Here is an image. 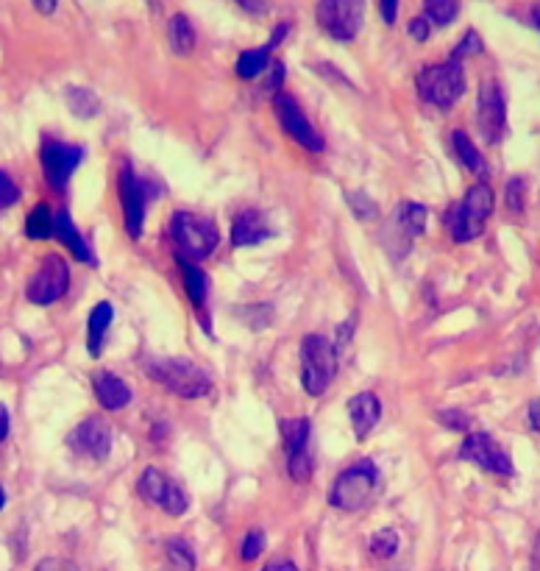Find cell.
<instances>
[{
	"label": "cell",
	"mask_w": 540,
	"mask_h": 571,
	"mask_svg": "<svg viewBox=\"0 0 540 571\" xmlns=\"http://www.w3.org/2000/svg\"><path fill=\"white\" fill-rule=\"evenodd\" d=\"M371 552L376 558H393L399 552V533L396 530H379L371 538Z\"/></svg>",
	"instance_id": "4dcf8cb0"
},
{
	"label": "cell",
	"mask_w": 540,
	"mask_h": 571,
	"mask_svg": "<svg viewBox=\"0 0 540 571\" xmlns=\"http://www.w3.org/2000/svg\"><path fill=\"white\" fill-rule=\"evenodd\" d=\"M348 204H351V209H354V215L362 218V221H368V218H376V215H379V209H376V204H373L368 195L351 193L348 195Z\"/></svg>",
	"instance_id": "e575fe53"
},
{
	"label": "cell",
	"mask_w": 540,
	"mask_h": 571,
	"mask_svg": "<svg viewBox=\"0 0 540 571\" xmlns=\"http://www.w3.org/2000/svg\"><path fill=\"white\" fill-rule=\"evenodd\" d=\"M493 204L496 201H493V190H490L488 184H474L465 193L463 201L454 204L446 212V229L451 232V237L457 243H468V240L479 237V234L485 232V221H488L490 212H493Z\"/></svg>",
	"instance_id": "3957f363"
},
{
	"label": "cell",
	"mask_w": 540,
	"mask_h": 571,
	"mask_svg": "<svg viewBox=\"0 0 540 571\" xmlns=\"http://www.w3.org/2000/svg\"><path fill=\"white\" fill-rule=\"evenodd\" d=\"M262 571H298V566L293 560H273V563H268Z\"/></svg>",
	"instance_id": "ee69618b"
},
{
	"label": "cell",
	"mask_w": 540,
	"mask_h": 571,
	"mask_svg": "<svg viewBox=\"0 0 540 571\" xmlns=\"http://www.w3.org/2000/svg\"><path fill=\"white\" fill-rule=\"evenodd\" d=\"M348 416H351V427H354V435L357 438H368L379 418H382V402L376 399V393L371 390H362L357 396H351L348 402Z\"/></svg>",
	"instance_id": "e0dca14e"
},
{
	"label": "cell",
	"mask_w": 540,
	"mask_h": 571,
	"mask_svg": "<svg viewBox=\"0 0 540 571\" xmlns=\"http://www.w3.org/2000/svg\"><path fill=\"white\" fill-rule=\"evenodd\" d=\"M429 34H432V23H429L426 17H415L410 23V37L415 39V42H426Z\"/></svg>",
	"instance_id": "f35d334b"
},
{
	"label": "cell",
	"mask_w": 540,
	"mask_h": 571,
	"mask_svg": "<svg viewBox=\"0 0 540 571\" xmlns=\"http://www.w3.org/2000/svg\"><path fill=\"white\" fill-rule=\"evenodd\" d=\"M535 571H540V535H538V544H535Z\"/></svg>",
	"instance_id": "c3c4849f"
},
{
	"label": "cell",
	"mask_w": 540,
	"mask_h": 571,
	"mask_svg": "<svg viewBox=\"0 0 540 571\" xmlns=\"http://www.w3.org/2000/svg\"><path fill=\"white\" fill-rule=\"evenodd\" d=\"M424 14L435 26H449L460 14V0H424Z\"/></svg>",
	"instance_id": "f546056e"
},
{
	"label": "cell",
	"mask_w": 540,
	"mask_h": 571,
	"mask_svg": "<svg viewBox=\"0 0 540 571\" xmlns=\"http://www.w3.org/2000/svg\"><path fill=\"white\" fill-rule=\"evenodd\" d=\"M168 34H170V45H173V51L179 53V56H190V53H193L195 28L184 14H176V17L170 20Z\"/></svg>",
	"instance_id": "484cf974"
},
{
	"label": "cell",
	"mask_w": 540,
	"mask_h": 571,
	"mask_svg": "<svg viewBox=\"0 0 540 571\" xmlns=\"http://www.w3.org/2000/svg\"><path fill=\"white\" fill-rule=\"evenodd\" d=\"M237 3H240L248 14H265L270 6V0H237Z\"/></svg>",
	"instance_id": "7bdbcfd3"
},
{
	"label": "cell",
	"mask_w": 540,
	"mask_h": 571,
	"mask_svg": "<svg viewBox=\"0 0 540 571\" xmlns=\"http://www.w3.org/2000/svg\"><path fill=\"white\" fill-rule=\"evenodd\" d=\"M39 159H42L45 179H48L53 190H65L70 176L84 162V148L81 145L62 143V140H45L42 151H39Z\"/></svg>",
	"instance_id": "4fadbf2b"
},
{
	"label": "cell",
	"mask_w": 540,
	"mask_h": 571,
	"mask_svg": "<svg viewBox=\"0 0 540 571\" xmlns=\"http://www.w3.org/2000/svg\"><path fill=\"white\" fill-rule=\"evenodd\" d=\"M262 549H265V533L262 530H251V533L245 535L240 555H243L245 563H251V560H257L262 555Z\"/></svg>",
	"instance_id": "d6a6232c"
},
{
	"label": "cell",
	"mask_w": 540,
	"mask_h": 571,
	"mask_svg": "<svg viewBox=\"0 0 540 571\" xmlns=\"http://www.w3.org/2000/svg\"><path fill=\"white\" fill-rule=\"evenodd\" d=\"M287 474L290 480L296 482H309L312 480V457L309 452H296V455H287Z\"/></svg>",
	"instance_id": "1f68e13d"
},
{
	"label": "cell",
	"mask_w": 540,
	"mask_h": 571,
	"mask_svg": "<svg viewBox=\"0 0 540 571\" xmlns=\"http://www.w3.org/2000/svg\"><path fill=\"white\" fill-rule=\"evenodd\" d=\"M273 109H276V117L282 123V129L287 131V137H293L298 145H304L312 154H321L323 151V137L321 131L315 129L307 120V115L301 112V106L293 95L287 92H276L273 95Z\"/></svg>",
	"instance_id": "7c38bea8"
},
{
	"label": "cell",
	"mask_w": 540,
	"mask_h": 571,
	"mask_svg": "<svg viewBox=\"0 0 540 571\" xmlns=\"http://www.w3.org/2000/svg\"><path fill=\"white\" fill-rule=\"evenodd\" d=\"M53 237H56L59 243H65V246L73 251V257H76L78 262H87L92 268L98 265L95 254H92L90 246H87V240L81 237V232L76 229V223L70 221V212H67V209L53 212Z\"/></svg>",
	"instance_id": "d6986e66"
},
{
	"label": "cell",
	"mask_w": 540,
	"mask_h": 571,
	"mask_svg": "<svg viewBox=\"0 0 540 571\" xmlns=\"http://www.w3.org/2000/svg\"><path fill=\"white\" fill-rule=\"evenodd\" d=\"M9 427H12V424H9V410L0 404V443L9 438Z\"/></svg>",
	"instance_id": "bcb514c9"
},
{
	"label": "cell",
	"mask_w": 540,
	"mask_h": 571,
	"mask_svg": "<svg viewBox=\"0 0 540 571\" xmlns=\"http://www.w3.org/2000/svg\"><path fill=\"white\" fill-rule=\"evenodd\" d=\"M145 368H148V377L159 382L162 388H168L170 393H176L179 399H201L212 390V379L204 368L181 357H156V360H148Z\"/></svg>",
	"instance_id": "6da1fadb"
},
{
	"label": "cell",
	"mask_w": 540,
	"mask_h": 571,
	"mask_svg": "<svg viewBox=\"0 0 540 571\" xmlns=\"http://www.w3.org/2000/svg\"><path fill=\"white\" fill-rule=\"evenodd\" d=\"M6 507V491H3V485H0V510Z\"/></svg>",
	"instance_id": "f907efd6"
},
{
	"label": "cell",
	"mask_w": 540,
	"mask_h": 571,
	"mask_svg": "<svg viewBox=\"0 0 540 571\" xmlns=\"http://www.w3.org/2000/svg\"><path fill=\"white\" fill-rule=\"evenodd\" d=\"M440 418H443V424L451 429L468 427V416H465V413H457V410H446V413H440Z\"/></svg>",
	"instance_id": "60d3db41"
},
{
	"label": "cell",
	"mask_w": 540,
	"mask_h": 571,
	"mask_svg": "<svg viewBox=\"0 0 540 571\" xmlns=\"http://www.w3.org/2000/svg\"><path fill=\"white\" fill-rule=\"evenodd\" d=\"M282 81H284V65L282 62H273V70H270V78H268V87L273 95L282 90Z\"/></svg>",
	"instance_id": "b9f144b4"
},
{
	"label": "cell",
	"mask_w": 540,
	"mask_h": 571,
	"mask_svg": "<svg viewBox=\"0 0 540 571\" xmlns=\"http://www.w3.org/2000/svg\"><path fill=\"white\" fill-rule=\"evenodd\" d=\"M67 446L81 457H90L95 463H101L112 452V427L103 416L84 418L81 424L70 429Z\"/></svg>",
	"instance_id": "5bb4252c"
},
{
	"label": "cell",
	"mask_w": 540,
	"mask_h": 571,
	"mask_svg": "<svg viewBox=\"0 0 540 571\" xmlns=\"http://www.w3.org/2000/svg\"><path fill=\"white\" fill-rule=\"evenodd\" d=\"M173 243L179 246V257L190 262H201L215 254L220 243V232L212 218L198 212H176L170 221Z\"/></svg>",
	"instance_id": "7a4b0ae2"
},
{
	"label": "cell",
	"mask_w": 540,
	"mask_h": 571,
	"mask_svg": "<svg viewBox=\"0 0 540 571\" xmlns=\"http://www.w3.org/2000/svg\"><path fill=\"white\" fill-rule=\"evenodd\" d=\"M524 195H527V182L524 179H513L507 184V207L513 212H524Z\"/></svg>",
	"instance_id": "d590c367"
},
{
	"label": "cell",
	"mask_w": 540,
	"mask_h": 571,
	"mask_svg": "<svg viewBox=\"0 0 540 571\" xmlns=\"http://www.w3.org/2000/svg\"><path fill=\"white\" fill-rule=\"evenodd\" d=\"M460 457L468 460V463H474V466L485 468L490 474L510 477L515 471L510 455L504 452L499 443L490 438L488 432H474V435H468L463 441V446H460Z\"/></svg>",
	"instance_id": "9a60e30c"
},
{
	"label": "cell",
	"mask_w": 540,
	"mask_h": 571,
	"mask_svg": "<svg viewBox=\"0 0 540 571\" xmlns=\"http://www.w3.org/2000/svg\"><path fill=\"white\" fill-rule=\"evenodd\" d=\"M165 560H168V571H195L193 546L181 538H173L165 544Z\"/></svg>",
	"instance_id": "83f0119b"
},
{
	"label": "cell",
	"mask_w": 540,
	"mask_h": 571,
	"mask_svg": "<svg viewBox=\"0 0 540 571\" xmlns=\"http://www.w3.org/2000/svg\"><path fill=\"white\" fill-rule=\"evenodd\" d=\"M529 427L535 429V432H540V399H535V402L529 404Z\"/></svg>",
	"instance_id": "f6af8a7d"
},
{
	"label": "cell",
	"mask_w": 540,
	"mask_h": 571,
	"mask_svg": "<svg viewBox=\"0 0 540 571\" xmlns=\"http://www.w3.org/2000/svg\"><path fill=\"white\" fill-rule=\"evenodd\" d=\"M179 265H181V276H184V290H187V296L193 301L195 307H201L206 299V290H209V276H206L195 262L184 260L179 257Z\"/></svg>",
	"instance_id": "7402d4cb"
},
{
	"label": "cell",
	"mask_w": 540,
	"mask_h": 571,
	"mask_svg": "<svg viewBox=\"0 0 540 571\" xmlns=\"http://www.w3.org/2000/svg\"><path fill=\"white\" fill-rule=\"evenodd\" d=\"M120 201H123V218H126V232L131 240H140L142 226H145V204H148V190L142 176L134 170L131 162L120 165Z\"/></svg>",
	"instance_id": "8fae6325"
},
{
	"label": "cell",
	"mask_w": 540,
	"mask_h": 571,
	"mask_svg": "<svg viewBox=\"0 0 540 571\" xmlns=\"http://www.w3.org/2000/svg\"><path fill=\"white\" fill-rule=\"evenodd\" d=\"M56 3H59V0H34L39 14H53L56 12Z\"/></svg>",
	"instance_id": "7dc6e473"
},
{
	"label": "cell",
	"mask_w": 540,
	"mask_h": 571,
	"mask_svg": "<svg viewBox=\"0 0 540 571\" xmlns=\"http://www.w3.org/2000/svg\"><path fill=\"white\" fill-rule=\"evenodd\" d=\"M418 92L426 104L438 109H451L463 98L465 92V70L457 59L429 65L418 73Z\"/></svg>",
	"instance_id": "8992f818"
},
{
	"label": "cell",
	"mask_w": 540,
	"mask_h": 571,
	"mask_svg": "<svg viewBox=\"0 0 540 571\" xmlns=\"http://www.w3.org/2000/svg\"><path fill=\"white\" fill-rule=\"evenodd\" d=\"M454 151H457V156H460V162H463L465 168L471 170V173H476L482 182L488 179V162L482 159V154L476 151V145L468 140V134H465L463 129L454 131Z\"/></svg>",
	"instance_id": "44dd1931"
},
{
	"label": "cell",
	"mask_w": 540,
	"mask_h": 571,
	"mask_svg": "<svg viewBox=\"0 0 540 571\" xmlns=\"http://www.w3.org/2000/svg\"><path fill=\"white\" fill-rule=\"evenodd\" d=\"M379 12H382V20L387 26H393L396 14H399V0H379Z\"/></svg>",
	"instance_id": "ab89813d"
},
{
	"label": "cell",
	"mask_w": 540,
	"mask_h": 571,
	"mask_svg": "<svg viewBox=\"0 0 540 571\" xmlns=\"http://www.w3.org/2000/svg\"><path fill=\"white\" fill-rule=\"evenodd\" d=\"M532 17H535V26L540 28V3H538V6H535V9H532Z\"/></svg>",
	"instance_id": "681fc988"
},
{
	"label": "cell",
	"mask_w": 540,
	"mask_h": 571,
	"mask_svg": "<svg viewBox=\"0 0 540 571\" xmlns=\"http://www.w3.org/2000/svg\"><path fill=\"white\" fill-rule=\"evenodd\" d=\"M67 285H70V268L67 262L59 257V254H48L45 260L39 262L37 273L28 279L26 296L31 304H39V307H48V304H56L67 293Z\"/></svg>",
	"instance_id": "ba28073f"
},
{
	"label": "cell",
	"mask_w": 540,
	"mask_h": 571,
	"mask_svg": "<svg viewBox=\"0 0 540 571\" xmlns=\"http://www.w3.org/2000/svg\"><path fill=\"white\" fill-rule=\"evenodd\" d=\"M318 26L337 42H351L365 23V0H318Z\"/></svg>",
	"instance_id": "52a82bcc"
},
{
	"label": "cell",
	"mask_w": 540,
	"mask_h": 571,
	"mask_svg": "<svg viewBox=\"0 0 540 571\" xmlns=\"http://www.w3.org/2000/svg\"><path fill=\"white\" fill-rule=\"evenodd\" d=\"M112 318H115V310H112L109 301H101V304L92 307L90 321H87V349H90L92 357L101 354L103 338H106V329L112 324Z\"/></svg>",
	"instance_id": "ffe728a7"
},
{
	"label": "cell",
	"mask_w": 540,
	"mask_h": 571,
	"mask_svg": "<svg viewBox=\"0 0 540 571\" xmlns=\"http://www.w3.org/2000/svg\"><path fill=\"white\" fill-rule=\"evenodd\" d=\"M140 494L156 505L159 510H165L168 516H184L187 507H190V499L184 494L179 482L170 480L165 471H159L156 466H148L142 471L140 482H137Z\"/></svg>",
	"instance_id": "9c48e42d"
},
{
	"label": "cell",
	"mask_w": 540,
	"mask_h": 571,
	"mask_svg": "<svg viewBox=\"0 0 540 571\" xmlns=\"http://www.w3.org/2000/svg\"><path fill=\"white\" fill-rule=\"evenodd\" d=\"M67 98V106H70V112L81 120H90L101 112V101H98V95L87 87H67L65 92Z\"/></svg>",
	"instance_id": "d4e9b609"
},
{
	"label": "cell",
	"mask_w": 540,
	"mask_h": 571,
	"mask_svg": "<svg viewBox=\"0 0 540 571\" xmlns=\"http://www.w3.org/2000/svg\"><path fill=\"white\" fill-rule=\"evenodd\" d=\"M309 432H312L309 418H284L282 441L284 449H287V455H296V452H304V449H307Z\"/></svg>",
	"instance_id": "cb8c5ba5"
},
{
	"label": "cell",
	"mask_w": 540,
	"mask_h": 571,
	"mask_svg": "<svg viewBox=\"0 0 540 571\" xmlns=\"http://www.w3.org/2000/svg\"><path fill=\"white\" fill-rule=\"evenodd\" d=\"M270 234H273V229H270L265 212H259V209H243V212L234 218L232 243L237 248L259 246V243L268 240Z\"/></svg>",
	"instance_id": "2e32d148"
},
{
	"label": "cell",
	"mask_w": 540,
	"mask_h": 571,
	"mask_svg": "<svg viewBox=\"0 0 540 571\" xmlns=\"http://www.w3.org/2000/svg\"><path fill=\"white\" fill-rule=\"evenodd\" d=\"M476 126L488 145L502 143L507 134V104H504L502 87L496 81H485L479 87V101H476Z\"/></svg>",
	"instance_id": "30bf717a"
},
{
	"label": "cell",
	"mask_w": 540,
	"mask_h": 571,
	"mask_svg": "<svg viewBox=\"0 0 540 571\" xmlns=\"http://www.w3.org/2000/svg\"><path fill=\"white\" fill-rule=\"evenodd\" d=\"M376 482H379V471L373 466V460H360L346 471H340V477L332 482L329 505L346 513H357L371 502Z\"/></svg>",
	"instance_id": "5b68a950"
},
{
	"label": "cell",
	"mask_w": 540,
	"mask_h": 571,
	"mask_svg": "<svg viewBox=\"0 0 540 571\" xmlns=\"http://www.w3.org/2000/svg\"><path fill=\"white\" fill-rule=\"evenodd\" d=\"M270 53H273L270 45H262V48H251V51L240 53V59H237V76L245 78V81L257 78L259 73L270 65Z\"/></svg>",
	"instance_id": "4316f807"
},
{
	"label": "cell",
	"mask_w": 540,
	"mask_h": 571,
	"mask_svg": "<svg viewBox=\"0 0 540 571\" xmlns=\"http://www.w3.org/2000/svg\"><path fill=\"white\" fill-rule=\"evenodd\" d=\"M26 234L31 240H48L53 237V212L45 204H39L28 212Z\"/></svg>",
	"instance_id": "f1b7e54d"
},
{
	"label": "cell",
	"mask_w": 540,
	"mask_h": 571,
	"mask_svg": "<svg viewBox=\"0 0 540 571\" xmlns=\"http://www.w3.org/2000/svg\"><path fill=\"white\" fill-rule=\"evenodd\" d=\"M92 388H95V396H98L103 410H123V407H129L131 399H134L129 385L117 377V374H112V371H98V374L92 377Z\"/></svg>",
	"instance_id": "ac0fdd59"
},
{
	"label": "cell",
	"mask_w": 540,
	"mask_h": 571,
	"mask_svg": "<svg viewBox=\"0 0 540 571\" xmlns=\"http://www.w3.org/2000/svg\"><path fill=\"white\" fill-rule=\"evenodd\" d=\"M337 377L335 343L323 335H307L301 340V385L309 396H323Z\"/></svg>",
	"instance_id": "277c9868"
},
{
	"label": "cell",
	"mask_w": 540,
	"mask_h": 571,
	"mask_svg": "<svg viewBox=\"0 0 540 571\" xmlns=\"http://www.w3.org/2000/svg\"><path fill=\"white\" fill-rule=\"evenodd\" d=\"M426 218H429V212H426L424 204H415V201H404V204H401L396 221H399L401 234L407 237V243H410L412 237L426 232Z\"/></svg>",
	"instance_id": "603a6c76"
},
{
	"label": "cell",
	"mask_w": 540,
	"mask_h": 571,
	"mask_svg": "<svg viewBox=\"0 0 540 571\" xmlns=\"http://www.w3.org/2000/svg\"><path fill=\"white\" fill-rule=\"evenodd\" d=\"M471 53H482V39H479V34L476 31H468L463 39H460V45L454 48V53H451V59H463V56H471Z\"/></svg>",
	"instance_id": "8d00e7d4"
},
{
	"label": "cell",
	"mask_w": 540,
	"mask_h": 571,
	"mask_svg": "<svg viewBox=\"0 0 540 571\" xmlns=\"http://www.w3.org/2000/svg\"><path fill=\"white\" fill-rule=\"evenodd\" d=\"M34 571H78V566L73 560H65V558H45L39 560L37 569Z\"/></svg>",
	"instance_id": "74e56055"
},
{
	"label": "cell",
	"mask_w": 540,
	"mask_h": 571,
	"mask_svg": "<svg viewBox=\"0 0 540 571\" xmlns=\"http://www.w3.org/2000/svg\"><path fill=\"white\" fill-rule=\"evenodd\" d=\"M20 201V187L14 184V179L9 173L0 170V209L14 207Z\"/></svg>",
	"instance_id": "836d02e7"
}]
</instances>
